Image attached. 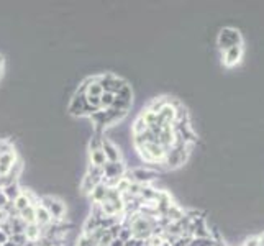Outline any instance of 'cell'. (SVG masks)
Segmentation results:
<instances>
[{
	"instance_id": "1",
	"label": "cell",
	"mask_w": 264,
	"mask_h": 246,
	"mask_svg": "<svg viewBox=\"0 0 264 246\" xmlns=\"http://www.w3.org/2000/svg\"><path fill=\"white\" fill-rule=\"evenodd\" d=\"M40 200H41V205L46 208L53 220L55 222L64 220V215H66V212H67V207L61 199H58V197H51V195H45V197H41Z\"/></svg>"
},
{
	"instance_id": "2",
	"label": "cell",
	"mask_w": 264,
	"mask_h": 246,
	"mask_svg": "<svg viewBox=\"0 0 264 246\" xmlns=\"http://www.w3.org/2000/svg\"><path fill=\"white\" fill-rule=\"evenodd\" d=\"M97 77H99V82L102 85V89H104V92H110L113 95H117L128 84L123 77L117 76V74H112V72L100 74V76H97Z\"/></svg>"
},
{
	"instance_id": "3",
	"label": "cell",
	"mask_w": 264,
	"mask_h": 246,
	"mask_svg": "<svg viewBox=\"0 0 264 246\" xmlns=\"http://www.w3.org/2000/svg\"><path fill=\"white\" fill-rule=\"evenodd\" d=\"M235 46H241V36L235 28H223L218 35V48L223 53Z\"/></svg>"
},
{
	"instance_id": "4",
	"label": "cell",
	"mask_w": 264,
	"mask_h": 246,
	"mask_svg": "<svg viewBox=\"0 0 264 246\" xmlns=\"http://www.w3.org/2000/svg\"><path fill=\"white\" fill-rule=\"evenodd\" d=\"M132 105H133V90H132V85L127 84L125 87H123L120 92L115 95V100H113L112 109L128 112L132 109Z\"/></svg>"
},
{
	"instance_id": "5",
	"label": "cell",
	"mask_w": 264,
	"mask_h": 246,
	"mask_svg": "<svg viewBox=\"0 0 264 246\" xmlns=\"http://www.w3.org/2000/svg\"><path fill=\"white\" fill-rule=\"evenodd\" d=\"M102 151L105 154L107 163H120L122 161V149L118 148V144H115L112 140L104 136L102 141Z\"/></svg>"
},
{
	"instance_id": "6",
	"label": "cell",
	"mask_w": 264,
	"mask_h": 246,
	"mask_svg": "<svg viewBox=\"0 0 264 246\" xmlns=\"http://www.w3.org/2000/svg\"><path fill=\"white\" fill-rule=\"evenodd\" d=\"M127 166L123 161L120 163H105L104 166V179H122L125 178Z\"/></svg>"
},
{
	"instance_id": "7",
	"label": "cell",
	"mask_w": 264,
	"mask_h": 246,
	"mask_svg": "<svg viewBox=\"0 0 264 246\" xmlns=\"http://www.w3.org/2000/svg\"><path fill=\"white\" fill-rule=\"evenodd\" d=\"M17 161H18V156L15 149L5 153L3 156H0V176H7L10 173V169L17 164Z\"/></svg>"
},
{
	"instance_id": "8",
	"label": "cell",
	"mask_w": 264,
	"mask_h": 246,
	"mask_svg": "<svg viewBox=\"0 0 264 246\" xmlns=\"http://www.w3.org/2000/svg\"><path fill=\"white\" fill-rule=\"evenodd\" d=\"M67 112L72 117H84L85 112V95H72L71 102L67 105Z\"/></svg>"
},
{
	"instance_id": "9",
	"label": "cell",
	"mask_w": 264,
	"mask_h": 246,
	"mask_svg": "<svg viewBox=\"0 0 264 246\" xmlns=\"http://www.w3.org/2000/svg\"><path fill=\"white\" fill-rule=\"evenodd\" d=\"M241 55H243V48H241V46L231 48V50L223 53V64H225V66H228V67L235 66V64L240 61Z\"/></svg>"
},
{
	"instance_id": "10",
	"label": "cell",
	"mask_w": 264,
	"mask_h": 246,
	"mask_svg": "<svg viewBox=\"0 0 264 246\" xmlns=\"http://www.w3.org/2000/svg\"><path fill=\"white\" fill-rule=\"evenodd\" d=\"M107 195H109V187H107L104 183H100L89 194L90 200H92V204H102V202H105L107 200Z\"/></svg>"
},
{
	"instance_id": "11",
	"label": "cell",
	"mask_w": 264,
	"mask_h": 246,
	"mask_svg": "<svg viewBox=\"0 0 264 246\" xmlns=\"http://www.w3.org/2000/svg\"><path fill=\"white\" fill-rule=\"evenodd\" d=\"M100 183H102V179L92 178V176L85 174L84 178H82V181H80V192H82V194H85V195H89L90 192H92Z\"/></svg>"
},
{
	"instance_id": "12",
	"label": "cell",
	"mask_w": 264,
	"mask_h": 246,
	"mask_svg": "<svg viewBox=\"0 0 264 246\" xmlns=\"http://www.w3.org/2000/svg\"><path fill=\"white\" fill-rule=\"evenodd\" d=\"M35 210H36V225L38 227H46V225H50V223L53 222V218H51V215L48 213V210L45 207H43L41 204H38L36 207H35Z\"/></svg>"
},
{
	"instance_id": "13",
	"label": "cell",
	"mask_w": 264,
	"mask_h": 246,
	"mask_svg": "<svg viewBox=\"0 0 264 246\" xmlns=\"http://www.w3.org/2000/svg\"><path fill=\"white\" fill-rule=\"evenodd\" d=\"M25 238L26 242H40L41 240V227H38L36 223H31V225H26L25 227Z\"/></svg>"
},
{
	"instance_id": "14",
	"label": "cell",
	"mask_w": 264,
	"mask_h": 246,
	"mask_svg": "<svg viewBox=\"0 0 264 246\" xmlns=\"http://www.w3.org/2000/svg\"><path fill=\"white\" fill-rule=\"evenodd\" d=\"M2 190H3L5 197H7V200L8 202H13L21 194V190H23V189H21L18 183H10V184H7L5 187H2Z\"/></svg>"
},
{
	"instance_id": "15",
	"label": "cell",
	"mask_w": 264,
	"mask_h": 246,
	"mask_svg": "<svg viewBox=\"0 0 264 246\" xmlns=\"http://www.w3.org/2000/svg\"><path fill=\"white\" fill-rule=\"evenodd\" d=\"M89 159H90V164L95 166V168H104L107 159H105V154L102 149H97V151H89Z\"/></svg>"
},
{
	"instance_id": "16",
	"label": "cell",
	"mask_w": 264,
	"mask_h": 246,
	"mask_svg": "<svg viewBox=\"0 0 264 246\" xmlns=\"http://www.w3.org/2000/svg\"><path fill=\"white\" fill-rule=\"evenodd\" d=\"M18 217L26 223V225H31V223H36V210H35V205L26 207L25 210H21V212L18 213Z\"/></svg>"
},
{
	"instance_id": "17",
	"label": "cell",
	"mask_w": 264,
	"mask_h": 246,
	"mask_svg": "<svg viewBox=\"0 0 264 246\" xmlns=\"http://www.w3.org/2000/svg\"><path fill=\"white\" fill-rule=\"evenodd\" d=\"M12 204H13V207H15V210H17V212L20 213L21 210H25L26 207H30V205H31V202H30V199H28V195H26V192H25V190H21V194L12 202Z\"/></svg>"
},
{
	"instance_id": "18",
	"label": "cell",
	"mask_w": 264,
	"mask_h": 246,
	"mask_svg": "<svg viewBox=\"0 0 264 246\" xmlns=\"http://www.w3.org/2000/svg\"><path fill=\"white\" fill-rule=\"evenodd\" d=\"M102 141H104V135H102V133H94L89 140V151L102 149Z\"/></svg>"
},
{
	"instance_id": "19",
	"label": "cell",
	"mask_w": 264,
	"mask_h": 246,
	"mask_svg": "<svg viewBox=\"0 0 264 246\" xmlns=\"http://www.w3.org/2000/svg\"><path fill=\"white\" fill-rule=\"evenodd\" d=\"M148 130V125L144 123V120L138 115V119L134 120L133 126H132V135H143L144 131Z\"/></svg>"
},
{
	"instance_id": "20",
	"label": "cell",
	"mask_w": 264,
	"mask_h": 246,
	"mask_svg": "<svg viewBox=\"0 0 264 246\" xmlns=\"http://www.w3.org/2000/svg\"><path fill=\"white\" fill-rule=\"evenodd\" d=\"M113 100H115V95L110 92H104L100 95V109L102 110H109L113 107Z\"/></svg>"
},
{
	"instance_id": "21",
	"label": "cell",
	"mask_w": 264,
	"mask_h": 246,
	"mask_svg": "<svg viewBox=\"0 0 264 246\" xmlns=\"http://www.w3.org/2000/svg\"><path fill=\"white\" fill-rule=\"evenodd\" d=\"M8 242L15 245V246H25L26 243V238L23 233H17V235H12V237L8 238Z\"/></svg>"
},
{
	"instance_id": "22",
	"label": "cell",
	"mask_w": 264,
	"mask_h": 246,
	"mask_svg": "<svg viewBox=\"0 0 264 246\" xmlns=\"http://www.w3.org/2000/svg\"><path fill=\"white\" fill-rule=\"evenodd\" d=\"M133 237H132V230L128 228V227H122L120 228V233H118V240L123 243H127V242H130Z\"/></svg>"
},
{
	"instance_id": "23",
	"label": "cell",
	"mask_w": 264,
	"mask_h": 246,
	"mask_svg": "<svg viewBox=\"0 0 264 246\" xmlns=\"http://www.w3.org/2000/svg\"><path fill=\"white\" fill-rule=\"evenodd\" d=\"M75 246H94V243L90 242L89 237H85L84 233H80V237L77 238V243H75Z\"/></svg>"
},
{
	"instance_id": "24",
	"label": "cell",
	"mask_w": 264,
	"mask_h": 246,
	"mask_svg": "<svg viewBox=\"0 0 264 246\" xmlns=\"http://www.w3.org/2000/svg\"><path fill=\"white\" fill-rule=\"evenodd\" d=\"M8 213L5 212V208H0V225H3L5 222H8Z\"/></svg>"
},
{
	"instance_id": "25",
	"label": "cell",
	"mask_w": 264,
	"mask_h": 246,
	"mask_svg": "<svg viewBox=\"0 0 264 246\" xmlns=\"http://www.w3.org/2000/svg\"><path fill=\"white\" fill-rule=\"evenodd\" d=\"M7 204H8V200H7V197H5V194H3L2 187H0V208H3Z\"/></svg>"
},
{
	"instance_id": "26",
	"label": "cell",
	"mask_w": 264,
	"mask_h": 246,
	"mask_svg": "<svg viewBox=\"0 0 264 246\" xmlns=\"http://www.w3.org/2000/svg\"><path fill=\"white\" fill-rule=\"evenodd\" d=\"M7 243H8V235L0 230V246H5Z\"/></svg>"
},
{
	"instance_id": "27",
	"label": "cell",
	"mask_w": 264,
	"mask_h": 246,
	"mask_svg": "<svg viewBox=\"0 0 264 246\" xmlns=\"http://www.w3.org/2000/svg\"><path fill=\"white\" fill-rule=\"evenodd\" d=\"M2 72H3V56H0V77H2Z\"/></svg>"
}]
</instances>
